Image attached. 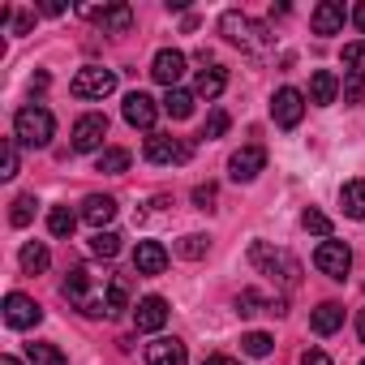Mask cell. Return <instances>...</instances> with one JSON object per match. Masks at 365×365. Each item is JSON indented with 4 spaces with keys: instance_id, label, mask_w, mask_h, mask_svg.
Wrapping results in <instances>:
<instances>
[{
    "instance_id": "obj_1",
    "label": "cell",
    "mask_w": 365,
    "mask_h": 365,
    "mask_svg": "<svg viewBox=\"0 0 365 365\" xmlns=\"http://www.w3.org/2000/svg\"><path fill=\"white\" fill-rule=\"evenodd\" d=\"M250 262H254L262 275L279 279L284 288H297V284H301V262H297L288 250H275V245H267V241H254V245H250Z\"/></svg>"
},
{
    "instance_id": "obj_2",
    "label": "cell",
    "mask_w": 365,
    "mask_h": 365,
    "mask_svg": "<svg viewBox=\"0 0 365 365\" xmlns=\"http://www.w3.org/2000/svg\"><path fill=\"white\" fill-rule=\"evenodd\" d=\"M52 133H56V120H52V112L39 108V103L22 108V112L14 116V138H18L22 146H48Z\"/></svg>"
},
{
    "instance_id": "obj_3",
    "label": "cell",
    "mask_w": 365,
    "mask_h": 365,
    "mask_svg": "<svg viewBox=\"0 0 365 365\" xmlns=\"http://www.w3.org/2000/svg\"><path fill=\"white\" fill-rule=\"evenodd\" d=\"M220 31L228 35V43H237V48H245V52H262V48H267V31H262L258 22H250L241 9H228V14L220 18Z\"/></svg>"
},
{
    "instance_id": "obj_4",
    "label": "cell",
    "mask_w": 365,
    "mask_h": 365,
    "mask_svg": "<svg viewBox=\"0 0 365 365\" xmlns=\"http://www.w3.org/2000/svg\"><path fill=\"white\" fill-rule=\"evenodd\" d=\"M190 155H194V142H185V138H172V133H150L146 138V159L159 163V168L190 163Z\"/></svg>"
},
{
    "instance_id": "obj_5",
    "label": "cell",
    "mask_w": 365,
    "mask_h": 365,
    "mask_svg": "<svg viewBox=\"0 0 365 365\" xmlns=\"http://www.w3.org/2000/svg\"><path fill=\"white\" fill-rule=\"evenodd\" d=\"M69 91H73L78 99H108V95L116 91V73H112V69H103V65H86V69H78V73H73Z\"/></svg>"
},
{
    "instance_id": "obj_6",
    "label": "cell",
    "mask_w": 365,
    "mask_h": 365,
    "mask_svg": "<svg viewBox=\"0 0 365 365\" xmlns=\"http://www.w3.org/2000/svg\"><path fill=\"white\" fill-rule=\"evenodd\" d=\"M301 116H305V95H301L297 86H279L275 99H271V120H275L279 129H297Z\"/></svg>"
},
{
    "instance_id": "obj_7",
    "label": "cell",
    "mask_w": 365,
    "mask_h": 365,
    "mask_svg": "<svg viewBox=\"0 0 365 365\" xmlns=\"http://www.w3.org/2000/svg\"><path fill=\"white\" fill-rule=\"evenodd\" d=\"M103 138H108V116H103V112H86V116L73 125L69 146H73L78 155H86V150H99V146H103Z\"/></svg>"
},
{
    "instance_id": "obj_8",
    "label": "cell",
    "mask_w": 365,
    "mask_h": 365,
    "mask_svg": "<svg viewBox=\"0 0 365 365\" xmlns=\"http://www.w3.org/2000/svg\"><path fill=\"white\" fill-rule=\"evenodd\" d=\"M314 267L322 271V275H331V279H348V267H352V250L344 245V241H322L318 250H314Z\"/></svg>"
},
{
    "instance_id": "obj_9",
    "label": "cell",
    "mask_w": 365,
    "mask_h": 365,
    "mask_svg": "<svg viewBox=\"0 0 365 365\" xmlns=\"http://www.w3.org/2000/svg\"><path fill=\"white\" fill-rule=\"evenodd\" d=\"M78 14L91 18V22H99L108 35H125V31L133 26V9H129V5H82Z\"/></svg>"
},
{
    "instance_id": "obj_10",
    "label": "cell",
    "mask_w": 365,
    "mask_h": 365,
    "mask_svg": "<svg viewBox=\"0 0 365 365\" xmlns=\"http://www.w3.org/2000/svg\"><path fill=\"white\" fill-rule=\"evenodd\" d=\"M5 322H9L14 331H31V327L43 322V309H39L26 292H9V297H5Z\"/></svg>"
},
{
    "instance_id": "obj_11",
    "label": "cell",
    "mask_w": 365,
    "mask_h": 365,
    "mask_svg": "<svg viewBox=\"0 0 365 365\" xmlns=\"http://www.w3.org/2000/svg\"><path fill=\"white\" fill-rule=\"evenodd\" d=\"M150 78L159 82V86H176L180 78H185V52H176V48H163V52H155V61H150Z\"/></svg>"
},
{
    "instance_id": "obj_12",
    "label": "cell",
    "mask_w": 365,
    "mask_h": 365,
    "mask_svg": "<svg viewBox=\"0 0 365 365\" xmlns=\"http://www.w3.org/2000/svg\"><path fill=\"white\" fill-rule=\"evenodd\" d=\"M120 112H125V120L133 129H155V116H159V108H155V99L146 91H129L125 103H120Z\"/></svg>"
},
{
    "instance_id": "obj_13",
    "label": "cell",
    "mask_w": 365,
    "mask_h": 365,
    "mask_svg": "<svg viewBox=\"0 0 365 365\" xmlns=\"http://www.w3.org/2000/svg\"><path fill=\"white\" fill-rule=\"evenodd\" d=\"M262 168H267V150H262V146H241V150L228 159V172H232L237 185H241V180H254Z\"/></svg>"
},
{
    "instance_id": "obj_14",
    "label": "cell",
    "mask_w": 365,
    "mask_h": 365,
    "mask_svg": "<svg viewBox=\"0 0 365 365\" xmlns=\"http://www.w3.org/2000/svg\"><path fill=\"white\" fill-rule=\"evenodd\" d=\"M163 322H168V301H163V297H142V301L133 305V327H138L142 335L159 331Z\"/></svg>"
},
{
    "instance_id": "obj_15",
    "label": "cell",
    "mask_w": 365,
    "mask_h": 365,
    "mask_svg": "<svg viewBox=\"0 0 365 365\" xmlns=\"http://www.w3.org/2000/svg\"><path fill=\"white\" fill-rule=\"evenodd\" d=\"M190 352L176 335H159L155 344H146V365H185Z\"/></svg>"
},
{
    "instance_id": "obj_16",
    "label": "cell",
    "mask_w": 365,
    "mask_h": 365,
    "mask_svg": "<svg viewBox=\"0 0 365 365\" xmlns=\"http://www.w3.org/2000/svg\"><path fill=\"white\" fill-rule=\"evenodd\" d=\"M344 22H348V9L339 5V0H322V5L314 9V18H309L314 35H339Z\"/></svg>"
},
{
    "instance_id": "obj_17",
    "label": "cell",
    "mask_w": 365,
    "mask_h": 365,
    "mask_svg": "<svg viewBox=\"0 0 365 365\" xmlns=\"http://www.w3.org/2000/svg\"><path fill=\"white\" fill-rule=\"evenodd\" d=\"M163 267H168V250H163L159 241H138V250H133V271H138V275H163Z\"/></svg>"
},
{
    "instance_id": "obj_18",
    "label": "cell",
    "mask_w": 365,
    "mask_h": 365,
    "mask_svg": "<svg viewBox=\"0 0 365 365\" xmlns=\"http://www.w3.org/2000/svg\"><path fill=\"white\" fill-rule=\"evenodd\" d=\"M95 232H103V224H112L116 220V198H108V194H91L86 202H82V211H78Z\"/></svg>"
},
{
    "instance_id": "obj_19",
    "label": "cell",
    "mask_w": 365,
    "mask_h": 365,
    "mask_svg": "<svg viewBox=\"0 0 365 365\" xmlns=\"http://www.w3.org/2000/svg\"><path fill=\"white\" fill-rule=\"evenodd\" d=\"M335 95H339V78L331 69H314L309 73V103L327 108V103H335Z\"/></svg>"
},
{
    "instance_id": "obj_20",
    "label": "cell",
    "mask_w": 365,
    "mask_h": 365,
    "mask_svg": "<svg viewBox=\"0 0 365 365\" xmlns=\"http://www.w3.org/2000/svg\"><path fill=\"white\" fill-rule=\"evenodd\" d=\"M237 309L250 318V314H288V301L284 297H275V301H267L262 292H254V288H245L241 297H237Z\"/></svg>"
},
{
    "instance_id": "obj_21",
    "label": "cell",
    "mask_w": 365,
    "mask_h": 365,
    "mask_svg": "<svg viewBox=\"0 0 365 365\" xmlns=\"http://www.w3.org/2000/svg\"><path fill=\"white\" fill-rule=\"evenodd\" d=\"M61 292H65V301H73V305L82 309V305H86V301L95 297V292H91V271H86V267H73V271L65 275Z\"/></svg>"
},
{
    "instance_id": "obj_22",
    "label": "cell",
    "mask_w": 365,
    "mask_h": 365,
    "mask_svg": "<svg viewBox=\"0 0 365 365\" xmlns=\"http://www.w3.org/2000/svg\"><path fill=\"white\" fill-rule=\"evenodd\" d=\"M309 327H314L318 335H335V331L344 327V305H339V301H322V305L309 314Z\"/></svg>"
},
{
    "instance_id": "obj_23",
    "label": "cell",
    "mask_w": 365,
    "mask_h": 365,
    "mask_svg": "<svg viewBox=\"0 0 365 365\" xmlns=\"http://www.w3.org/2000/svg\"><path fill=\"white\" fill-rule=\"evenodd\" d=\"M224 86H228V73H224L220 65H211V69H202V73H198L194 95H198V99H220V95H224Z\"/></svg>"
},
{
    "instance_id": "obj_24",
    "label": "cell",
    "mask_w": 365,
    "mask_h": 365,
    "mask_svg": "<svg viewBox=\"0 0 365 365\" xmlns=\"http://www.w3.org/2000/svg\"><path fill=\"white\" fill-rule=\"evenodd\" d=\"M339 207H344V215L365 220V176L361 180H348V185L339 190Z\"/></svg>"
},
{
    "instance_id": "obj_25",
    "label": "cell",
    "mask_w": 365,
    "mask_h": 365,
    "mask_svg": "<svg viewBox=\"0 0 365 365\" xmlns=\"http://www.w3.org/2000/svg\"><path fill=\"white\" fill-rule=\"evenodd\" d=\"M194 91H180V86H172L168 95H163V112L172 116V120H185V116H194Z\"/></svg>"
},
{
    "instance_id": "obj_26",
    "label": "cell",
    "mask_w": 365,
    "mask_h": 365,
    "mask_svg": "<svg viewBox=\"0 0 365 365\" xmlns=\"http://www.w3.org/2000/svg\"><path fill=\"white\" fill-rule=\"evenodd\" d=\"M129 150L125 146H108V150H99V163H95V172H108V176H120V172H129Z\"/></svg>"
},
{
    "instance_id": "obj_27",
    "label": "cell",
    "mask_w": 365,
    "mask_h": 365,
    "mask_svg": "<svg viewBox=\"0 0 365 365\" xmlns=\"http://www.w3.org/2000/svg\"><path fill=\"white\" fill-rule=\"evenodd\" d=\"M48 262H52V254H48V245H43V241L22 245V271H26V275H43V271H48Z\"/></svg>"
},
{
    "instance_id": "obj_28",
    "label": "cell",
    "mask_w": 365,
    "mask_h": 365,
    "mask_svg": "<svg viewBox=\"0 0 365 365\" xmlns=\"http://www.w3.org/2000/svg\"><path fill=\"white\" fill-rule=\"evenodd\" d=\"M73 228H78V215H73L69 207H52V215H48V232H52L56 241H69Z\"/></svg>"
},
{
    "instance_id": "obj_29",
    "label": "cell",
    "mask_w": 365,
    "mask_h": 365,
    "mask_svg": "<svg viewBox=\"0 0 365 365\" xmlns=\"http://www.w3.org/2000/svg\"><path fill=\"white\" fill-rule=\"evenodd\" d=\"M125 309H129V279L125 275H112V284H108V318H116Z\"/></svg>"
},
{
    "instance_id": "obj_30",
    "label": "cell",
    "mask_w": 365,
    "mask_h": 365,
    "mask_svg": "<svg viewBox=\"0 0 365 365\" xmlns=\"http://www.w3.org/2000/svg\"><path fill=\"white\" fill-rule=\"evenodd\" d=\"M26 356H31V365H69L56 344H26Z\"/></svg>"
},
{
    "instance_id": "obj_31",
    "label": "cell",
    "mask_w": 365,
    "mask_h": 365,
    "mask_svg": "<svg viewBox=\"0 0 365 365\" xmlns=\"http://www.w3.org/2000/svg\"><path fill=\"white\" fill-rule=\"evenodd\" d=\"M207 250H211V241H207L202 232H190V237H180V241H176V254H180V258H190V262H194V258H207Z\"/></svg>"
},
{
    "instance_id": "obj_32",
    "label": "cell",
    "mask_w": 365,
    "mask_h": 365,
    "mask_svg": "<svg viewBox=\"0 0 365 365\" xmlns=\"http://www.w3.org/2000/svg\"><path fill=\"white\" fill-rule=\"evenodd\" d=\"M35 207H39V202H35V194H22V198H14L9 224H14V228H26V224L35 220Z\"/></svg>"
},
{
    "instance_id": "obj_33",
    "label": "cell",
    "mask_w": 365,
    "mask_h": 365,
    "mask_svg": "<svg viewBox=\"0 0 365 365\" xmlns=\"http://www.w3.org/2000/svg\"><path fill=\"white\" fill-rule=\"evenodd\" d=\"M91 254L95 258H116L120 254V237L116 232H95L91 237Z\"/></svg>"
},
{
    "instance_id": "obj_34",
    "label": "cell",
    "mask_w": 365,
    "mask_h": 365,
    "mask_svg": "<svg viewBox=\"0 0 365 365\" xmlns=\"http://www.w3.org/2000/svg\"><path fill=\"white\" fill-rule=\"evenodd\" d=\"M271 344H275V339H271L267 331H250V335H241V352H245V356H267Z\"/></svg>"
},
{
    "instance_id": "obj_35",
    "label": "cell",
    "mask_w": 365,
    "mask_h": 365,
    "mask_svg": "<svg viewBox=\"0 0 365 365\" xmlns=\"http://www.w3.org/2000/svg\"><path fill=\"white\" fill-rule=\"evenodd\" d=\"M339 61H344V69H348V73H365V39H356V43H344Z\"/></svg>"
},
{
    "instance_id": "obj_36",
    "label": "cell",
    "mask_w": 365,
    "mask_h": 365,
    "mask_svg": "<svg viewBox=\"0 0 365 365\" xmlns=\"http://www.w3.org/2000/svg\"><path fill=\"white\" fill-rule=\"evenodd\" d=\"M301 224H305V232H314V237H331V220H327L322 211H314V207L301 215Z\"/></svg>"
},
{
    "instance_id": "obj_37",
    "label": "cell",
    "mask_w": 365,
    "mask_h": 365,
    "mask_svg": "<svg viewBox=\"0 0 365 365\" xmlns=\"http://www.w3.org/2000/svg\"><path fill=\"white\" fill-rule=\"evenodd\" d=\"M365 99V73H348L344 82V103H361Z\"/></svg>"
},
{
    "instance_id": "obj_38",
    "label": "cell",
    "mask_w": 365,
    "mask_h": 365,
    "mask_svg": "<svg viewBox=\"0 0 365 365\" xmlns=\"http://www.w3.org/2000/svg\"><path fill=\"white\" fill-rule=\"evenodd\" d=\"M228 133V112L224 108H215L211 112V120H207V129H202V138H224Z\"/></svg>"
},
{
    "instance_id": "obj_39",
    "label": "cell",
    "mask_w": 365,
    "mask_h": 365,
    "mask_svg": "<svg viewBox=\"0 0 365 365\" xmlns=\"http://www.w3.org/2000/svg\"><path fill=\"white\" fill-rule=\"evenodd\" d=\"M0 176H18V138H5V172Z\"/></svg>"
},
{
    "instance_id": "obj_40",
    "label": "cell",
    "mask_w": 365,
    "mask_h": 365,
    "mask_svg": "<svg viewBox=\"0 0 365 365\" xmlns=\"http://www.w3.org/2000/svg\"><path fill=\"white\" fill-rule=\"evenodd\" d=\"M194 207H198V211H211V207H215V185H198V190H194Z\"/></svg>"
},
{
    "instance_id": "obj_41",
    "label": "cell",
    "mask_w": 365,
    "mask_h": 365,
    "mask_svg": "<svg viewBox=\"0 0 365 365\" xmlns=\"http://www.w3.org/2000/svg\"><path fill=\"white\" fill-rule=\"evenodd\" d=\"M301 365H331V356H327L322 348H309V352L301 356Z\"/></svg>"
},
{
    "instance_id": "obj_42",
    "label": "cell",
    "mask_w": 365,
    "mask_h": 365,
    "mask_svg": "<svg viewBox=\"0 0 365 365\" xmlns=\"http://www.w3.org/2000/svg\"><path fill=\"white\" fill-rule=\"evenodd\" d=\"M202 365H241V361H237V356H224V352H211Z\"/></svg>"
},
{
    "instance_id": "obj_43",
    "label": "cell",
    "mask_w": 365,
    "mask_h": 365,
    "mask_svg": "<svg viewBox=\"0 0 365 365\" xmlns=\"http://www.w3.org/2000/svg\"><path fill=\"white\" fill-rule=\"evenodd\" d=\"M31 22H35L31 14H18V22H14V31H18V35H26V31H31Z\"/></svg>"
},
{
    "instance_id": "obj_44",
    "label": "cell",
    "mask_w": 365,
    "mask_h": 365,
    "mask_svg": "<svg viewBox=\"0 0 365 365\" xmlns=\"http://www.w3.org/2000/svg\"><path fill=\"white\" fill-rule=\"evenodd\" d=\"M352 22H356V31H365V0H361L356 9H352Z\"/></svg>"
},
{
    "instance_id": "obj_45",
    "label": "cell",
    "mask_w": 365,
    "mask_h": 365,
    "mask_svg": "<svg viewBox=\"0 0 365 365\" xmlns=\"http://www.w3.org/2000/svg\"><path fill=\"white\" fill-rule=\"evenodd\" d=\"M356 335H361V344H365V314L356 318Z\"/></svg>"
},
{
    "instance_id": "obj_46",
    "label": "cell",
    "mask_w": 365,
    "mask_h": 365,
    "mask_svg": "<svg viewBox=\"0 0 365 365\" xmlns=\"http://www.w3.org/2000/svg\"><path fill=\"white\" fill-rule=\"evenodd\" d=\"M0 365H22V361L18 356H0Z\"/></svg>"
},
{
    "instance_id": "obj_47",
    "label": "cell",
    "mask_w": 365,
    "mask_h": 365,
    "mask_svg": "<svg viewBox=\"0 0 365 365\" xmlns=\"http://www.w3.org/2000/svg\"><path fill=\"white\" fill-rule=\"evenodd\" d=\"M361 365H365V361H361Z\"/></svg>"
}]
</instances>
